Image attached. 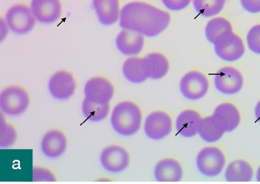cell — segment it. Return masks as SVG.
I'll list each match as a JSON object with an SVG mask.
<instances>
[{"label": "cell", "instance_id": "cell-31", "mask_svg": "<svg viewBox=\"0 0 260 184\" xmlns=\"http://www.w3.org/2000/svg\"><path fill=\"white\" fill-rule=\"evenodd\" d=\"M242 8L252 14L260 13V0H240Z\"/></svg>", "mask_w": 260, "mask_h": 184}, {"label": "cell", "instance_id": "cell-30", "mask_svg": "<svg viewBox=\"0 0 260 184\" xmlns=\"http://www.w3.org/2000/svg\"><path fill=\"white\" fill-rule=\"evenodd\" d=\"M161 1L169 10L179 11L187 8L192 0H161Z\"/></svg>", "mask_w": 260, "mask_h": 184}, {"label": "cell", "instance_id": "cell-5", "mask_svg": "<svg viewBox=\"0 0 260 184\" xmlns=\"http://www.w3.org/2000/svg\"><path fill=\"white\" fill-rule=\"evenodd\" d=\"M5 21L13 32L24 35L34 29L37 20L28 6L17 4L13 5L8 10Z\"/></svg>", "mask_w": 260, "mask_h": 184}, {"label": "cell", "instance_id": "cell-6", "mask_svg": "<svg viewBox=\"0 0 260 184\" xmlns=\"http://www.w3.org/2000/svg\"><path fill=\"white\" fill-rule=\"evenodd\" d=\"M226 163L225 156L220 149L207 146L201 150L197 159L199 172L207 177H215L222 172Z\"/></svg>", "mask_w": 260, "mask_h": 184}, {"label": "cell", "instance_id": "cell-21", "mask_svg": "<svg viewBox=\"0 0 260 184\" xmlns=\"http://www.w3.org/2000/svg\"><path fill=\"white\" fill-rule=\"evenodd\" d=\"M254 171L251 164L244 160H236L231 162L225 171V179L230 182L251 181Z\"/></svg>", "mask_w": 260, "mask_h": 184}, {"label": "cell", "instance_id": "cell-7", "mask_svg": "<svg viewBox=\"0 0 260 184\" xmlns=\"http://www.w3.org/2000/svg\"><path fill=\"white\" fill-rule=\"evenodd\" d=\"M114 94L113 83L105 77H92L84 85V98L91 102L100 104L110 103Z\"/></svg>", "mask_w": 260, "mask_h": 184}, {"label": "cell", "instance_id": "cell-22", "mask_svg": "<svg viewBox=\"0 0 260 184\" xmlns=\"http://www.w3.org/2000/svg\"><path fill=\"white\" fill-rule=\"evenodd\" d=\"M226 133L222 125L213 115L201 120L198 134L204 141L208 143L218 141Z\"/></svg>", "mask_w": 260, "mask_h": 184}, {"label": "cell", "instance_id": "cell-25", "mask_svg": "<svg viewBox=\"0 0 260 184\" xmlns=\"http://www.w3.org/2000/svg\"><path fill=\"white\" fill-rule=\"evenodd\" d=\"M233 30V25L229 19L223 17H217L207 23L205 34L208 41L213 44L216 39L224 32Z\"/></svg>", "mask_w": 260, "mask_h": 184}, {"label": "cell", "instance_id": "cell-20", "mask_svg": "<svg viewBox=\"0 0 260 184\" xmlns=\"http://www.w3.org/2000/svg\"><path fill=\"white\" fill-rule=\"evenodd\" d=\"M202 118L199 112L193 109L181 112L176 121L178 134L185 137L194 136L198 133Z\"/></svg>", "mask_w": 260, "mask_h": 184}, {"label": "cell", "instance_id": "cell-11", "mask_svg": "<svg viewBox=\"0 0 260 184\" xmlns=\"http://www.w3.org/2000/svg\"><path fill=\"white\" fill-rule=\"evenodd\" d=\"M244 77L239 69L232 66H225L219 69L215 76L214 82L216 89L220 93L235 95L242 89Z\"/></svg>", "mask_w": 260, "mask_h": 184}, {"label": "cell", "instance_id": "cell-13", "mask_svg": "<svg viewBox=\"0 0 260 184\" xmlns=\"http://www.w3.org/2000/svg\"><path fill=\"white\" fill-rule=\"evenodd\" d=\"M68 137L63 131L57 128L51 129L42 137L41 148L44 156L51 159L62 156L68 149Z\"/></svg>", "mask_w": 260, "mask_h": 184}, {"label": "cell", "instance_id": "cell-19", "mask_svg": "<svg viewBox=\"0 0 260 184\" xmlns=\"http://www.w3.org/2000/svg\"><path fill=\"white\" fill-rule=\"evenodd\" d=\"M212 115L222 125L226 133H231L236 130L241 122L239 109L235 104L231 102L219 104Z\"/></svg>", "mask_w": 260, "mask_h": 184}, {"label": "cell", "instance_id": "cell-9", "mask_svg": "<svg viewBox=\"0 0 260 184\" xmlns=\"http://www.w3.org/2000/svg\"><path fill=\"white\" fill-rule=\"evenodd\" d=\"M210 83L205 74L198 70L188 71L181 78V93L187 99L197 101L203 98L209 91Z\"/></svg>", "mask_w": 260, "mask_h": 184}, {"label": "cell", "instance_id": "cell-28", "mask_svg": "<svg viewBox=\"0 0 260 184\" xmlns=\"http://www.w3.org/2000/svg\"><path fill=\"white\" fill-rule=\"evenodd\" d=\"M246 41L249 50L253 53L260 55V24L253 26L249 30Z\"/></svg>", "mask_w": 260, "mask_h": 184}, {"label": "cell", "instance_id": "cell-29", "mask_svg": "<svg viewBox=\"0 0 260 184\" xmlns=\"http://www.w3.org/2000/svg\"><path fill=\"white\" fill-rule=\"evenodd\" d=\"M56 180L55 174L49 168L42 166H36L32 168V181L54 182Z\"/></svg>", "mask_w": 260, "mask_h": 184}, {"label": "cell", "instance_id": "cell-15", "mask_svg": "<svg viewBox=\"0 0 260 184\" xmlns=\"http://www.w3.org/2000/svg\"><path fill=\"white\" fill-rule=\"evenodd\" d=\"M142 65L148 79L159 80L165 77L170 68L168 57L159 52H153L142 58Z\"/></svg>", "mask_w": 260, "mask_h": 184}, {"label": "cell", "instance_id": "cell-18", "mask_svg": "<svg viewBox=\"0 0 260 184\" xmlns=\"http://www.w3.org/2000/svg\"><path fill=\"white\" fill-rule=\"evenodd\" d=\"M92 5L98 19L103 25H112L119 20V0H92Z\"/></svg>", "mask_w": 260, "mask_h": 184}, {"label": "cell", "instance_id": "cell-16", "mask_svg": "<svg viewBox=\"0 0 260 184\" xmlns=\"http://www.w3.org/2000/svg\"><path fill=\"white\" fill-rule=\"evenodd\" d=\"M145 43L144 35L127 29L120 31L115 41L117 48L121 53L126 56L140 54L144 48Z\"/></svg>", "mask_w": 260, "mask_h": 184}, {"label": "cell", "instance_id": "cell-12", "mask_svg": "<svg viewBox=\"0 0 260 184\" xmlns=\"http://www.w3.org/2000/svg\"><path fill=\"white\" fill-rule=\"evenodd\" d=\"M173 121L170 115L166 112H153L146 118L144 130L146 135L153 140H160L170 134Z\"/></svg>", "mask_w": 260, "mask_h": 184}, {"label": "cell", "instance_id": "cell-1", "mask_svg": "<svg viewBox=\"0 0 260 184\" xmlns=\"http://www.w3.org/2000/svg\"><path fill=\"white\" fill-rule=\"evenodd\" d=\"M120 26L148 37L157 36L170 24V13L148 3L135 1L121 10Z\"/></svg>", "mask_w": 260, "mask_h": 184}, {"label": "cell", "instance_id": "cell-26", "mask_svg": "<svg viewBox=\"0 0 260 184\" xmlns=\"http://www.w3.org/2000/svg\"><path fill=\"white\" fill-rule=\"evenodd\" d=\"M193 6L198 14L205 18L216 16L223 11L226 0H192Z\"/></svg>", "mask_w": 260, "mask_h": 184}, {"label": "cell", "instance_id": "cell-17", "mask_svg": "<svg viewBox=\"0 0 260 184\" xmlns=\"http://www.w3.org/2000/svg\"><path fill=\"white\" fill-rule=\"evenodd\" d=\"M154 174L155 180L159 182H178L183 179L184 171L178 161L167 158L157 164Z\"/></svg>", "mask_w": 260, "mask_h": 184}, {"label": "cell", "instance_id": "cell-23", "mask_svg": "<svg viewBox=\"0 0 260 184\" xmlns=\"http://www.w3.org/2000/svg\"><path fill=\"white\" fill-rule=\"evenodd\" d=\"M122 73L126 80L134 84H141L147 80L142 65V58L130 57L123 63Z\"/></svg>", "mask_w": 260, "mask_h": 184}, {"label": "cell", "instance_id": "cell-32", "mask_svg": "<svg viewBox=\"0 0 260 184\" xmlns=\"http://www.w3.org/2000/svg\"><path fill=\"white\" fill-rule=\"evenodd\" d=\"M255 115L257 121L260 123V100L258 102L255 107Z\"/></svg>", "mask_w": 260, "mask_h": 184}, {"label": "cell", "instance_id": "cell-24", "mask_svg": "<svg viewBox=\"0 0 260 184\" xmlns=\"http://www.w3.org/2000/svg\"><path fill=\"white\" fill-rule=\"evenodd\" d=\"M110 103L100 104L91 102L84 98L82 103V114L91 122H100L106 119L110 113Z\"/></svg>", "mask_w": 260, "mask_h": 184}, {"label": "cell", "instance_id": "cell-33", "mask_svg": "<svg viewBox=\"0 0 260 184\" xmlns=\"http://www.w3.org/2000/svg\"><path fill=\"white\" fill-rule=\"evenodd\" d=\"M256 180L260 182V166L258 168L256 172Z\"/></svg>", "mask_w": 260, "mask_h": 184}, {"label": "cell", "instance_id": "cell-3", "mask_svg": "<svg viewBox=\"0 0 260 184\" xmlns=\"http://www.w3.org/2000/svg\"><path fill=\"white\" fill-rule=\"evenodd\" d=\"M30 103L28 91L20 85H10L0 93V109L5 115L20 116L28 109Z\"/></svg>", "mask_w": 260, "mask_h": 184}, {"label": "cell", "instance_id": "cell-27", "mask_svg": "<svg viewBox=\"0 0 260 184\" xmlns=\"http://www.w3.org/2000/svg\"><path fill=\"white\" fill-rule=\"evenodd\" d=\"M18 138V133L14 125L5 120L3 114L0 124V147L8 148L14 144Z\"/></svg>", "mask_w": 260, "mask_h": 184}, {"label": "cell", "instance_id": "cell-4", "mask_svg": "<svg viewBox=\"0 0 260 184\" xmlns=\"http://www.w3.org/2000/svg\"><path fill=\"white\" fill-rule=\"evenodd\" d=\"M213 45L216 54L226 62H236L245 52L242 38L234 30L224 32L216 39Z\"/></svg>", "mask_w": 260, "mask_h": 184}, {"label": "cell", "instance_id": "cell-10", "mask_svg": "<svg viewBox=\"0 0 260 184\" xmlns=\"http://www.w3.org/2000/svg\"><path fill=\"white\" fill-rule=\"evenodd\" d=\"M101 165L107 172L118 173L129 166L130 156L127 150L119 144H111L104 149L100 155Z\"/></svg>", "mask_w": 260, "mask_h": 184}, {"label": "cell", "instance_id": "cell-14", "mask_svg": "<svg viewBox=\"0 0 260 184\" xmlns=\"http://www.w3.org/2000/svg\"><path fill=\"white\" fill-rule=\"evenodd\" d=\"M30 8L36 20L43 24L54 23L62 15L61 0H31Z\"/></svg>", "mask_w": 260, "mask_h": 184}, {"label": "cell", "instance_id": "cell-8", "mask_svg": "<svg viewBox=\"0 0 260 184\" xmlns=\"http://www.w3.org/2000/svg\"><path fill=\"white\" fill-rule=\"evenodd\" d=\"M76 89V78L69 70H57L49 79V93L56 100L65 101L70 99L75 95Z\"/></svg>", "mask_w": 260, "mask_h": 184}, {"label": "cell", "instance_id": "cell-2", "mask_svg": "<svg viewBox=\"0 0 260 184\" xmlns=\"http://www.w3.org/2000/svg\"><path fill=\"white\" fill-rule=\"evenodd\" d=\"M142 120V113L139 105L129 100L117 104L110 117L115 132L123 136H132L138 132Z\"/></svg>", "mask_w": 260, "mask_h": 184}]
</instances>
